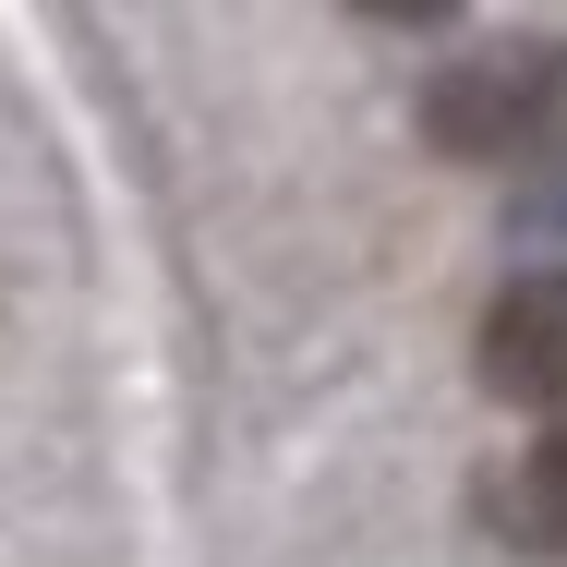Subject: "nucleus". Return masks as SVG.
Instances as JSON below:
<instances>
[{
    "label": "nucleus",
    "mask_w": 567,
    "mask_h": 567,
    "mask_svg": "<svg viewBox=\"0 0 567 567\" xmlns=\"http://www.w3.org/2000/svg\"><path fill=\"white\" fill-rule=\"evenodd\" d=\"M544 218H556V241H567V169H556V206H532V229H544Z\"/></svg>",
    "instance_id": "nucleus-4"
},
{
    "label": "nucleus",
    "mask_w": 567,
    "mask_h": 567,
    "mask_svg": "<svg viewBox=\"0 0 567 567\" xmlns=\"http://www.w3.org/2000/svg\"><path fill=\"white\" fill-rule=\"evenodd\" d=\"M423 145L471 169H567V37H495L423 85Z\"/></svg>",
    "instance_id": "nucleus-1"
},
{
    "label": "nucleus",
    "mask_w": 567,
    "mask_h": 567,
    "mask_svg": "<svg viewBox=\"0 0 567 567\" xmlns=\"http://www.w3.org/2000/svg\"><path fill=\"white\" fill-rule=\"evenodd\" d=\"M507 519H519L532 544H556V556H567V423H544V447L507 471Z\"/></svg>",
    "instance_id": "nucleus-3"
},
{
    "label": "nucleus",
    "mask_w": 567,
    "mask_h": 567,
    "mask_svg": "<svg viewBox=\"0 0 567 567\" xmlns=\"http://www.w3.org/2000/svg\"><path fill=\"white\" fill-rule=\"evenodd\" d=\"M471 362H483V386H495L507 411L567 423V266L519 278V290H495V315H483Z\"/></svg>",
    "instance_id": "nucleus-2"
}]
</instances>
